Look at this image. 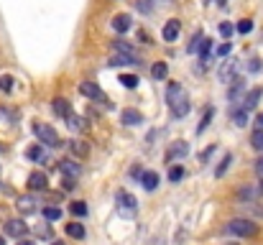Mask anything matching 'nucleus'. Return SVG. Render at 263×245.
<instances>
[{
	"label": "nucleus",
	"instance_id": "obj_12",
	"mask_svg": "<svg viewBox=\"0 0 263 245\" xmlns=\"http://www.w3.org/2000/svg\"><path fill=\"white\" fill-rule=\"evenodd\" d=\"M59 169L64 171L67 179H77V176H80V166H77L74 161H69V158H67V161H59Z\"/></svg>",
	"mask_w": 263,
	"mask_h": 245
},
{
	"label": "nucleus",
	"instance_id": "obj_32",
	"mask_svg": "<svg viewBox=\"0 0 263 245\" xmlns=\"http://www.w3.org/2000/svg\"><path fill=\"white\" fill-rule=\"evenodd\" d=\"M67 126H69L72 131H80V128H82V120H80L77 115H69V117H67Z\"/></svg>",
	"mask_w": 263,
	"mask_h": 245
},
{
	"label": "nucleus",
	"instance_id": "obj_28",
	"mask_svg": "<svg viewBox=\"0 0 263 245\" xmlns=\"http://www.w3.org/2000/svg\"><path fill=\"white\" fill-rule=\"evenodd\" d=\"M0 90H3V92H11V90H13V77H11V74H3V77H0Z\"/></svg>",
	"mask_w": 263,
	"mask_h": 245
},
{
	"label": "nucleus",
	"instance_id": "obj_35",
	"mask_svg": "<svg viewBox=\"0 0 263 245\" xmlns=\"http://www.w3.org/2000/svg\"><path fill=\"white\" fill-rule=\"evenodd\" d=\"M26 156H28L31 161H39V158H41V148H39V146H31Z\"/></svg>",
	"mask_w": 263,
	"mask_h": 245
},
{
	"label": "nucleus",
	"instance_id": "obj_3",
	"mask_svg": "<svg viewBox=\"0 0 263 245\" xmlns=\"http://www.w3.org/2000/svg\"><path fill=\"white\" fill-rule=\"evenodd\" d=\"M33 133L39 136V141L44 143V146H49V148H56L61 141H59V133L51 128V126H46V122H33Z\"/></svg>",
	"mask_w": 263,
	"mask_h": 245
},
{
	"label": "nucleus",
	"instance_id": "obj_33",
	"mask_svg": "<svg viewBox=\"0 0 263 245\" xmlns=\"http://www.w3.org/2000/svg\"><path fill=\"white\" fill-rule=\"evenodd\" d=\"M184 176V169L181 166H171V171H169V181H179Z\"/></svg>",
	"mask_w": 263,
	"mask_h": 245
},
{
	"label": "nucleus",
	"instance_id": "obj_20",
	"mask_svg": "<svg viewBox=\"0 0 263 245\" xmlns=\"http://www.w3.org/2000/svg\"><path fill=\"white\" fill-rule=\"evenodd\" d=\"M33 207H36V202H33L31 197H21V199H18V210H21L23 215H31Z\"/></svg>",
	"mask_w": 263,
	"mask_h": 245
},
{
	"label": "nucleus",
	"instance_id": "obj_7",
	"mask_svg": "<svg viewBox=\"0 0 263 245\" xmlns=\"http://www.w3.org/2000/svg\"><path fill=\"white\" fill-rule=\"evenodd\" d=\"M28 232V225L23 222V220H8L6 222V235H11V237H23Z\"/></svg>",
	"mask_w": 263,
	"mask_h": 245
},
{
	"label": "nucleus",
	"instance_id": "obj_26",
	"mask_svg": "<svg viewBox=\"0 0 263 245\" xmlns=\"http://www.w3.org/2000/svg\"><path fill=\"white\" fill-rule=\"evenodd\" d=\"M44 217H46L49 222H54V220L61 217V210H59V207H44Z\"/></svg>",
	"mask_w": 263,
	"mask_h": 245
},
{
	"label": "nucleus",
	"instance_id": "obj_9",
	"mask_svg": "<svg viewBox=\"0 0 263 245\" xmlns=\"http://www.w3.org/2000/svg\"><path fill=\"white\" fill-rule=\"evenodd\" d=\"M110 64H112V67H128V64H138V54H118V51H112V56H110Z\"/></svg>",
	"mask_w": 263,
	"mask_h": 245
},
{
	"label": "nucleus",
	"instance_id": "obj_44",
	"mask_svg": "<svg viewBox=\"0 0 263 245\" xmlns=\"http://www.w3.org/2000/svg\"><path fill=\"white\" fill-rule=\"evenodd\" d=\"M51 245H64V242H61V240H54V242H51Z\"/></svg>",
	"mask_w": 263,
	"mask_h": 245
},
{
	"label": "nucleus",
	"instance_id": "obj_40",
	"mask_svg": "<svg viewBox=\"0 0 263 245\" xmlns=\"http://www.w3.org/2000/svg\"><path fill=\"white\" fill-rule=\"evenodd\" d=\"M138 8H141V11H146V13L151 11V8H148V3H146V0H138Z\"/></svg>",
	"mask_w": 263,
	"mask_h": 245
},
{
	"label": "nucleus",
	"instance_id": "obj_1",
	"mask_svg": "<svg viewBox=\"0 0 263 245\" xmlns=\"http://www.w3.org/2000/svg\"><path fill=\"white\" fill-rule=\"evenodd\" d=\"M166 97H169V105H171V110H174L176 117H184L186 112H189V97H186V92L179 85H171L169 92H166Z\"/></svg>",
	"mask_w": 263,
	"mask_h": 245
},
{
	"label": "nucleus",
	"instance_id": "obj_23",
	"mask_svg": "<svg viewBox=\"0 0 263 245\" xmlns=\"http://www.w3.org/2000/svg\"><path fill=\"white\" fill-rule=\"evenodd\" d=\"M233 122H235V126H238V128H243V126H248V112H245V110L240 107L238 112H233Z\"/></svg>",
	"mask_w": 263,
	"mask_h": 245
},
{
	"label": "nucleus",
	"instance_id": "obj_6",
	"mask_svg": "<svg viewBox=\"0 0 263 245\" xmlns=\"http://www.w3.org/2000/svg\"><path fill=\"white\" fill-rule=\"evenodd\" d=\"M235 74H238V62H222V64H220V69H217L220 82H233V79H235Z\"/></svg>",
	"mask_w": 263,
	"mask_h": 245
},
{
	"label": "nucleus",
	"instance_id": "obj_37",
	"mask_svg": "<svg viewBox=\"0 0 263 245\" xmlns=\"http://www.w3.org/2000/svg\"><path fill=\"white\" fill-rule=\"evenodd\" d=\"M220 33H222L225 38H230V36H233V26H230V23H222V26H220Z\"/></svg>",
	"mask_w": 263,
	"mask_h": 245
},
{
	"label": "nucleus",
	"instance_id": "obj_18",
	"mask_svg": "<svg viewBox=\"0 0 263 245\" xmlns=\"http://www.w3.org/2000/svg\"><path fill=\"white\" fill-rule=\"evenodd\" d=\"M186 153H189V146H186L184 141H176L171 146V151H169V158H184Z\"/></svg>",
	"mask_w": 263,
	"mask_h": 245
},
{
	"label": "nucleus",
	"instance_id": "obj_30",
	"mask_svg": "<svg viewBox=\"0 0 263 245\" xmlns=\"http://www.w3.org/2000/svg\"><path fill=\"white\" fill-rule=\"evenodd\" d=\"M230 163H233V156L228 153V156H225V158H222V163H220V169H217L215 174H217V176H222L225 171H228V169H230Z\"/></svg>",
	"mask_w": 263,
	"mask_h": 245
},
{
	"label": "nucleus",
	"instance_id": "obj_42",
	"mask_svg": "<svg viewBox=\"0 0 263 245\" xmlns=\"http://www.w3.org/2000/svg\"><path fill=\"white\" fill-rule=\"evenodd\" d=\"M18 245H33V242H31V240H21Z\"/></svg>",
	"mask_w": 263,
	"mask_h": 245
},
{
	"label": "nucleus",
	"instance_id": "obj_21",
	"mask_svg": "<svg viewBox=\"0 0 263 245\" xmlns=\"http://www.w3.org/2000/svg\"><path fill=\"white\" fill-rule=\"evenodd\" d=\"M67 235H72V237L82 240V237H85V227H82L80 222H72V225H67Z\"/></svg>",
	"mask_w": 263,
	"mask_h": 245
},
{
	"label": "nucleus",
	"instance_id": "obj_17",
	"mask_svg": "<svg viewBox=\"0 0 263 245\" xmlns=\"http://www.w3.org/2000/svg\"><path fill=\"white\" fill-rule=\"evenodd\" d=\"M28 187H31V189H36V192L46 189V176H44L41 171H33V174L28 176Z\"/></svg>",
	"mask_w": 263,
	"mask_h": 245
},
{
	"label": "nucleus",
	"instance_id": "obj_46",
	"mask_svg": "<svg viewBox=\"0 0 263 245\" xmlns=\"http://www.w3.org/2000/svg\"><path fill=\"white\" fill-rule=\"evenodd\" d=\"M260 215H263V210H260Z\"/></svg>",
	"mask_w": 263,
	"mask_h": 245
},
{
	"label": "nucleus",
	"instance_id": "obj_5",
	"mask_svg": "<svg viewBox=\"0 0 263 245\" xmlns=\"http://www.w3.org/2000/svg\"><path fill=\"white\" fill-rule=\"evenodd\" d=\"M260 197H263V179L260 181H250V184H245L238 192V199L240 202H258Z\"/></svg>",
	"mask_w": 263,
	"mask_h": 245
},
{
	"label": "nucleus",
	"instance_id": "obj_29",
	"mask_svg": "<svg viewBox=\"0 0 263 245\" xmlns=\"http://www.w3.org/2000/svg\"><path fill=\"white\" fill-rule=\"evenodd\" d=\"M250 146H253L255 151H263V131H255V133H253V138H250Z\"/></svg>",
	"mask_w": 263,
	"mask_h": 245
},
{
	"label": "nucleus",
	"instance_id": "obj_27",
	"mask_svg": "<svg viewBox=\"0 0 263 245\" xmlns=\"http://www.w3.org/2000/svg\"><path fill=\"white\" fill-rule=\"evenodd\" d=\"M210 122H212V110L207 107V110H205V117H202V122H200V126H197V133H205V131H207V126H210Z\"/></svg>",
	"mask_w": 263,
	"mask_h": 245
},
{
	"label": "nucleus",
	"instance_id": "obj_41",
	"mask_svg": "<svg viewBox=\"0 0 263 245\" xmlns=\"http://www.w3.org/2000/svg\"><path fill=\"white\" fill-rule=\"evenodd\" d=\"M255 126H258V128H263V112L258 115V120H255Z\"/></svg>",
	"mask_w": 263,
	"mask_h": 245
},
{
	"label": "nucleus",
	"instance_id": "obj_22",
	"mask_svg": "<svg viewBox=\"0 0 263 245\" xmlns=\"http://www.w3.org/2000/svg\"><path fill=\"white\" fill-rule=\"evenodd\" d=\"M120 82H123V87H128V90L138 87V77L136 74H120Z\"/></svg>",
	"mask_w": 263,
	"mask_h": 245
},
{
	"label": "nucleus",
	"instance_id": "obj_13",
	"mask_svg": "<svg viewBox=\"0 0 263 245\" xmlns=\"http://www.w3.org/2000/svg\"><path fill=\"white\" fill-rule=\"evenodd\" d=\"M141 184H143L148 192H154V189L159 187V174H156V171H143V174H141Z\"/></svg>",
	"mask_w": 263,
	"mask_h": 245
},
{
	"label": "nucleus",
	"instance_id": "obj_25",
	"mask_svg": "<svg viewBox=\"0 0 263 245\" xmlns=\"http://www.w3.org/2000/svg\"><path fill=\"white\" fill-rule=\"evenodd\" d=\"M72 215H77V217H85L87 215V204L85 202H72Z\"/></svg>",
	"mask_w": 263,
	"mask_h": 245
},
{
	"label": "nucleus",
	"instance_id": "obj_36",
	"mask_svg": "<svg viewBox=\"0 0 263 245\" xmlns=\"http://www.w3.org/2000/svg\"><path fill=\"white\" fill-rule=\"evenodd\" d=\"M72 153H77V156H87V146H85V143H72Z\"/></svg>",
	"mask_w": 263,
	"mask_h": 245
},
{
	"label": "nucleus",
	"instance_id": "obj_39",
	"mask_svg": "<svg viewBox=\"0 0 263 245\" xmlns=\"http://www.w3.org/2000/svg\"><path fill=\"white\" fill-rule=\"evenodd\" d=\"M230 49H233L230 44H222V46L217 49V56H228V54H230Z\"/></svg>",
	"mask_w": 263,
	"mask_h": 245
},
{
	"label": "nucleus",
	"instance_id": "obj_45",
	"mask_svg": "<svg viewBox=\"0 0 263 245\" xmlns=\"http://www.w3.org/2000/svg\"><path fill=\"white\" fill-rule=\"evenodd\" d=\"M0 245H6V240H3V237H0Z\"/></svg>",
	"mask_w": 263,
	"mask_h": 245
},
{
	"label": "nucleus",
	"instance_id": "obj_11",
	"mask_svg": "<svg viewBox=\"0 0 263 245\" xmlns=\"http://www.w3.org/2000/svg\"><path fill=\"white\" fill-rule=\"evenodd\" d=\"M260 97H263V87H253V90L245 95V100H243V110H245V112H248V110H255Z\"/></svg>",
	"mask_w": 263,
	"mask_h": 245
},
{
	"label": "nucleus",
	"instance_id": "obj_19",
	"mask_svg": "<svg viewBox=\"0 0 263 245\" xmlns=\"http://www.w3.org/2000/svg\"><path fill=\"white\" fill-rule=\"evenodd\" d=\"M166 74H169V67H166L164 62H156V64L151 67V77H154V79H166Z\"/></svg>",
	"mask_w": 263,
	"mask_h": 245
},
{
	"label": "nucleus",
	"instance_id": "obj_15",
	"mask_svg": "<svg viewBox=\"0 0 263 245\" xmlns=\"http://www.w3.org/2000/svg\"><path fill=\"white\" fill-rule=\"evenodd\" d=\"M51 107H54V112H56L59 117H69V115H72V107H69V102H67L64 97H56V100L51 102Z\"/></svg>",
	"mask_w": 263,
	"mask_h": 245
},
{
	"label": "nucleus",
	"instance_id": "obj_24",
	"mask_svg": "<svg viewBox=\"0 0 263 245\" xmlns=\"http://www.w3.org/2000/svg\"><path fill=\"white\" fill-rule=\"evenodd\" d=\"M112 51H118V54H136L133 46L125 44V41H115V44H112Z\"/></svg>",
	"mask_w": 263,
	"mask_h": 245
},
{
	"label": "nucleus",
	"instance_id": "obj_34",
	"mask_svg": "<svg viewBox=\"0 0 263 245\" xmlns=\"http://www.w3.org/2000/svg\"><path fill=\"white\" fill-rule=\"evenodd\" d=\"M200 41H202V33L197 31V33L192 36V44H189V49H186V51H189V54H194V51L200 49Z\"/></svg>",
	"mask_w": 263,
	"mask_h": 245
},
{
	"label": "nucleus",
	"instance_id": "obj_10",
	"mask_svg": "<svg viewBox=\"0 0 263 245\" xmlns=\"http://www.w3.org/2000/svg\"><path fill=\"white\" fill-rule=\"evenodd\" d=\"M179 31H181V23L176 21V18H171V21H166V26H164V41H169V44H171V41H176L179 38Z\"/></svg>",
	"mask_w": 263,
	"mask_h": 245
},
{
	"label": "nucleus",
	"instance_id": "obj_16",
	"mask_svg": "<svg viewBox=\"0 0 263 245\" xmlns=\"http://www.w3.org/2000/svg\"><path fill=\"white\" fill-rule=\"evenodd\" d=\"M112 28H115L118 33H125V31L130 28V16H125V13H118L115 18H112Z\"/></svg>",
	"mask_w": 263,
	"mask_h": 245
},
{
	"label": "nucleus",
	"instance_id": "obj_4",
	"mask_svg": "<svg viewBox=\"0 0 263 245\" xmlns=\"http://www.w3.org/2000/svg\"><path fill=\"white\" fill-rule=\"evenodd\" d=\"M115 204H118V212L120 215H125V217H130V215H136V207H138V202H136V197L133 194H128V192H118V197H115Z\"/></svg>",
	"mask_w": 263,
	"mask_h": 245
},
{
	"label": "nucleus",
	"instance_id": "obj_8",
	"mask_svg": "<svg viewBox=\"0 0 263 245\" xmlns=\"http://www.w3.org/2000/svg\"><path fill=\"white\" fill-rule=\"evenodd\" d=\"M80 92H82V95H87L90 100L105 102V92H102L97 85H92V82H82V85H80Z\"/></svg>",
	"mask_w": 263,
	"mask_h": 245
},
{
	"label": "nucleus",
	"instance_id": "obj_14",
	"mask_svg": "<svg viewBox=\"0 0 263 245\" xmlns=\"http://www.w3.org/2000/svg\"><path fill=\"white\" fill-rule=\"evenodd\" d=\"M120 120L125 122V126H138V122L143 120V115H141L138 110H133V107H128V110H123V115H120Z\"/></svg>",
	"mask_w": 263,
	"mask_h": 245
},
{
	"label": "nucleus",
	"instance_id": "obj_43",
	"mask_svg": "<svg viewBox=\"0 0 263 245\" xmlns=\"http://www.w3.org/2000/svg\"><path fill=\"white\" fill-rule=\"evenodd\" d=\"M217 6H228V0H217Z\"/></svg>",
	"mask_w": 263,
	"mask_h": 245
},
{
	"label": "nucleus",
	"instance_id": "obj_2",
	"mask_svg": "<svg viewBox=\"0 0 263 245\" xmlns=\"http://www.w3.org/2000/svg\"><path fill=\"white\" fill-rule=\"evenodd\" d=\"M225 230H228L230 235H238V237H253V235H258V225L253 220H245V217L230 220Z\"/></svg>",
	"mask_w": 263,
	"mask_h": 245
},
{
	"label": "nucleus",
	"instance_id": "obj_38",
	"mask_svg": "<svg viewBox=\"0 0 263 245\" xmlns=\"http://www.w3.org/2000/svg\"><path fill=\"white\" fill-rule=\"evenodd\" d=\"M248 69H250V72H260V69H263V62H260V59H250Z\"/></svg>",
	"mask_w": 263,
	"mask_h": 245
},
{
	"label": "nucleus",
	"instance_id": "obj_31",
	"mask_svg": "<svg viewBox=\"0 0 263 245\" xmlns=\"http://www.w3.org/2000/svg\"><path fill=\"white\" fill-rule=\"evenodd\" d=\"M250 31H253V21L250 18H243L238 23V33H250Z\"/></svg>",
	"mask_w": 263,
	"mask_h": 245
}]
</instances>
